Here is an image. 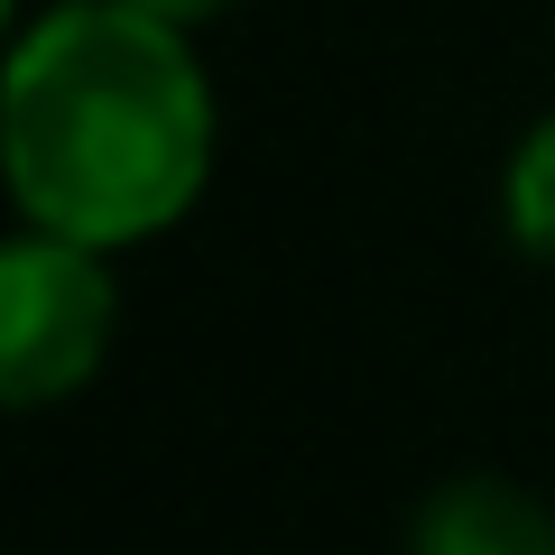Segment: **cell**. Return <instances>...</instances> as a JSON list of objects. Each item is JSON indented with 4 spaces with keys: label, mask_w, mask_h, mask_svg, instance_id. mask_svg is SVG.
Segmentation results:
<instances>
[{
    "label": "cell",
    "mask_w": 555,
    "mask_h": 555,
    "mask_svg": "<svg viewBox=\"0 0 555 555\" xmlns=\"http://www.w3.org/2000/svg\"><path fill=\"white\" fill-rule=\"evenodd\" d=\"M408 555H555V509L500 473H463L416 500Z\"/></svg>",
    "instance_id": "obj_3"
},
{
    "label": "cell",
    "mask_w": 555,
    "mask_h": 555,
    "mask_svg": "<svg viewBox=\"0 0 555 555\" xmlns=\"http://www.w3.org/2000/svg\"><path fill=\"white\" fill-rule=\"evenodd\" d=\"M10 195L38 232L130 250L204 195L214 93L177 20L139 0H56L0 83Z\"/></svg>",
    "instance_id": "obj_1"
},
{
    "label": "cell",
    "mask_w": 555,
    "mask_h": 555,
    "mask_svg": "<svg viewBox=\"0 0 555 555\" xmlns=\"http://www.w3.org/2000/svg\"><path fill=\"white\" fill-rule=\"evenodd\" d=\"M500 222H509V241L528 259H555V112L537 120L509 149V167H500Z\"/></svg>",
    "instance_id": "obj_4"
},
{
    "label": "cell",
    "mask_w": 555,
    "mask_h": 555,
    "mask_svg": "<svg viewBox=\"0 0 555 555\" xmlns=\"http://www.w3.org/2000/svg\"><path fill=\"white\" fill-rule=\"evenodd\" d=\"M112 352V269L93 241L28 222L0 250V389L10 408H56Z\"/></svg>",
    "instance_id": "obj_2"
},
{
    "label": "cell",
    "mask_w": 555,
    "mask_h": 555,
    "mask_svg": "<svg viewBox=\"0 0 555 555\" xmlns=\"http://www.w3.org/2000/svg\"><path fill=\"white\" fill-rule=\"evenodd\" d=\"M139 10H158V20H177V28H204V20H222V10H241V0H139Z\"/></svg>",
    "instance_id": "obj_5"
}]
</instances>
